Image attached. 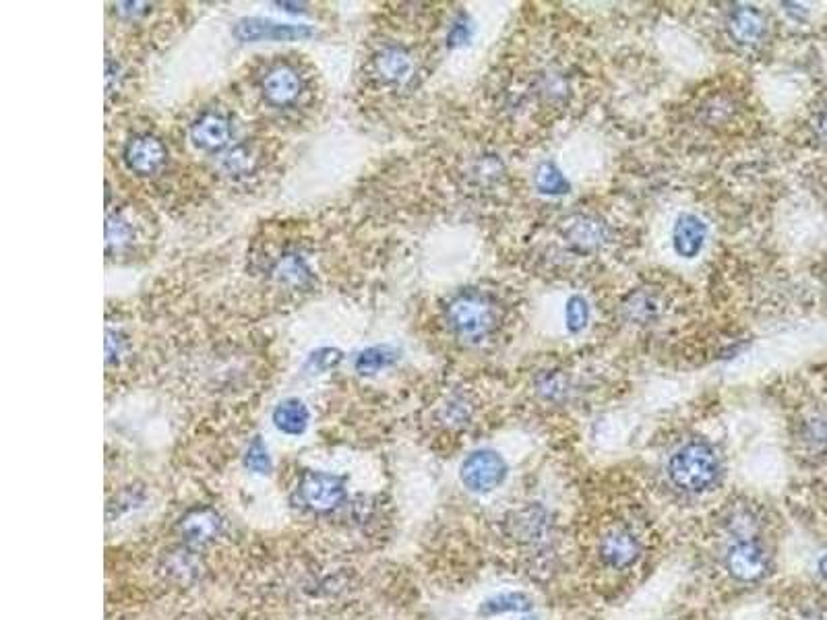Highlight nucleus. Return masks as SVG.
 I'll return each mask as SVG.
<instances>
[{"mask_svg": "<svg viewBox=\"0 0 827 620\" xmlns=\"http://www.w3.org/2000/svg\"><path fill=\"white\" fill-rule=\"evenodd\" d=\"M445 323L449 331L466 341V344H480L493 335L503 319L499 300L484 290L468 288L453 294L445 308Z\"/></svg>", "mask_w": 827, "mask_h": 620, "instance_id": "nucleus-1", "label": "nucleus"}, {"mask_svg": "<svg viewBox=\"0 0 827 620\" xmlns=\"http://www.w3.org/2000/svg\"><path fill=\"white\" fill-rule=\"evenodd\" d=\"M668 476L685 492H706L720 476V459L708 443L691 441L670 457Z\"/></svg>", "mask_w": 827, "mask_h": 620, "instance_id": "nucleus-2", "label": "nucleus"}, {"mask_svg": "<svg viewBox=\"0 0 827 620\" xmlns=\"http://www.w3.org/2000/svg\"><path fill=\"white\" fill-rule=\"evenodd\" d=\"M298 499L300 503L317 513H329L340 509L348 501V482L344 476L309 470L304 472L298 482Z\"/></svg>", "mask_w": 827, "mask_h": 620, "instance_id": "nucleus-3", "label": "nucleus"}, {"mask_svg": "<svg viewBox=\"0 0 827 620\" xmlns=\"http://www.w3.org/2000/svg\"><path fill=\"white\" fill-rule=\"evenodd\" d=\"M459 478L470 492H493L507 478V463L497 451L480 449L464 459L462 468H459Z\"/></svg>", "mask_w": 827, "mask_h": 620, "instance_id": "nucleus-4", "label": "nucleus"}, {"mask_svg": "<svg viewBox=\"0 0 827 620\" xmlns=\"http://www.w3.org/2000/svg\"><path fill=\"white\" fill-rule=\"evenodd\" d=\"M263 100L273 108L296 106L304 93V77L290 62H275L259 79Z\"/></svg>", "mask_w": 827, "mask_h": 620, "instance_id": "nucleus-5", "label": "nucleus"}, {"mask_svg": "<svg viewBox=\"0 0 827 620\" xmlns=\"http://www.w3.org/2000/svg\"><path fill=\"white\" fill-rule=\"evenodd\" d=\"M234 36L240 42H296L313 38L315 27L306 23H280L261 17H247L234 25Z\"/></svg>", "mask_w": 827, "mask_h": 620, "instance_id": "nucleus-6", "label": "nucleus"}, {"mask_svg": "<svg viewBox=\"0 0 827 620\" xmlns=\"http://www.w3.org/2000/svg\"><path fill=\"white\" fill-rule=\"evenodd\" d=\"M371 71L381 85L400 89L412 83L416 75V60L408 48L387 44L373 56Z\"/></svg>", "mask_w": 827, "mask_h": 620, "instance_id": "nucleus-7", "label": "nucleus"}, {"mask_svg": "<svg viewBox=\"0 0 827 620\" xmlns=\"http://www.w3.org/2000/svg\"><path fill=\"white\" fill-rule=\"evenodd\" d=\"M122 160L133 174L149 178L164 170L168 162V149L156 135L139 133L127 141L125 149H122Z\"/></svg>", "mask_w": 827, "mask_h": 620, "instance_id": "nucleus-8", "label": "nucleus"}, {"mask_svg": "<svg viewBox=\"0 0 827 620\" xmlns=\"http://www.w3.org/2000/svg\"><path fill=\"white\" fill-rule=\"evenodd\" d=\"M726 569L739 581H759L770 571V554L757 540H739L726 554Z\"/></svg>", "mask_w": 827, "mask_h": 620, "instance_id": "nucleus-9", "label": "nucleus"}, {"mask_svg": "<svg viewBox=\"0 0 827 620\" xmlns=\"http://www.w3.org/2000/svg\"><path fill=\"white\" fill-rule=\"evenodd\" d=\"M234 127L228 114L220 110H205L191 124V141L199 151L218 153L232 143Z\"/></svg>", "mask_w": 827, "mask_h": 620, "instance_id": "nucleus-10", "label": "nucleus"}, {"mask_svg": "<svg viewBox=\"0 0 827 620\" xmlns=\"http://www.w3.org/2000/svg\"><path fill=\"white\" fill-rule=\"evenodd\" d=\"M548 527H550L548 511L538 503H530L519 509H513L505 517L507 536L519 544H534L542 540L548 532Z\"/></svg>", "mask_w": 827, "mask_h": 620, "instance_id": "nucleus-11", "label": "nucleus"}, {"mask_svg": "<svg viewBox=\"0 0 827 620\" xmlns=\"http://www.w3.org/2000/svg\"><path fill=\"white\" fill-rule=\"evenodd\" d=\"M639 554H641V544L635 538V534L627 530V527H612V530L606 532L600 542L602 561L617 571L633 567L639 561Z\"/></svg>", "mask_w": 827, "mask_h": 620, "instance_id": "nucleus-12", "label": "nucleus"}, {"mask_svg": "<svg viewBox=\"0 0 827 620\" xmlns=\"http://www.w3.org/2000/svg\"><path fill=\"white\" fill-rule=\"evenodd\" d=\"M224 530V519L218 511L209 507H197L189 511L178 523V532L191 546H205L216 540Z\"/></svg>", "mask_w": 827, "mask_h": 620, "instance_id": "nucleus-13", "label": "nucleus"}, {"mask_svg": "<svg viewBox=\"0 0 827 620\" xmlns=\"http://www.w3.org/2000/svg\"><path fill=\"white\" fill-rule=\"evenodd\" d=\"M708 238V226L693 213L679 215L672 228V248L681 259H695Z\"/></svg>", "mask_w": 827, "mask_h": 620, "instance_id": "nucleus-14", "label": "nucleus"}, {"mask_svg": "<svg viewBox=\"0 0 827 620\" xmlns=\"http://www.w3.org/2000/svg\"><path fill=\"white\" fill-rule=\"evenodd\" d=\"M768 31V23L755 7H737L728 15V34L741 46L759 44Z\"/></svg>", "mask_w": 827, "mask_h": 620, "instance_id": "nucleus-15", "label": "nucleus"}, {"mask_svg": "<svg viewBox=\"0 0 827 620\" xmlns=\"http://www.w3.org/2000/svg\"><path fill=\"white\" fill-rule=\"evenodd\" d=\"M273 426L286 437H302L311 424V410L298 397H288L275 406L271 414Z\"/></svg>", "mask_w": 827, "mask_h": 620, "instance_id": "nucleus-16", "label": "nucleus"}, {"mask_svg": "<svg viewBox=\"0 0 827 620\" xmlns=\"http://www.w3.org/2000/svg\"><path fill=\"white\" fill-rule=\"evenodd\" d=\"M271 275L278 284L288 288H306L313 282V271L306 263V259L298 253H284L278 261L273 263Z\"/></svg>", "mask_w": 827, "mask_h": 620, "instance_id": "nucleus-17", "label": "nucleus"}, {"mask_svg": "<svg viewBox=\"0 0 827 620\" xmlns=\"http://www.w3.org/2000/svg\"><path fill=\"white\" fill-rule=\"evenodd\" d=\"M135 226L133 220L122 211H114L108 215L106 222V242H108V253L116 255L127 251V248L135 242Z\"/></svg>", "mask_w": 827, "mask_h": 620, "instance_id": "nucleus-18", "label": "nucleus"}, {"mask_svg": "<svg viewBox=\"0 0 827 620\" xmlns=\"http://www.w3.org/2000/svg\"><path fill=\"white\" fill-rule=\"evenodd\" d=\"M400 358V352L391 346H373V348H366L362 350L356 360H354V368L358 375L362 377H373L377 372L393 366Z\"/></svg>", "mask_w": 827, "mask_h": 620, "instance_id": "nucleus-19", "label": "nucleus"}, {"mask_svg": "<svg viewBox=\"0 0 827 620\" xmlns=\"http://www.w3.org/2000/svg\"><path fill=\"white\" fill-rule=\"evenodd\" d=\"M604 238V228L600 226V222L590 220V217H579L577 222H573L567 228V240L577 246L579 251H590V248H596Z\"/></svg>", "mask_w": 827, "mask_h": 620, "instance_id": "nucleus-20", "label": "nucleus"}, {"mask_svg": "<svg viewBox=\"0 0 827 620\" xmlns=\"http://www.w3.org/2000/svg\"><path fill=\"white\" fill-rule=\"evenodd\" d=\"M532 610V600L526 594H517V592H505L499 596L488 598L486 602H482L478 614L480 616H499L505 612H528Z\"/></svg>", "mask_w": 827, "mask_h": 620, "instance_id": "nucleus-21", "label": "nucleus"}, {"mask_svg": "<svg viewBox=\"0 0 827 620\" xmlns=\"http://www.w3.org/2000/svg\"><path fill=\"white\" fill-rule=\"evenodd\" d=\"M534 184H536V189L542 195L559 197V195L569 193V180L565 178V174L553 162H544L536 168Z\"/></svg>", "mask_w": 827, "mask_h": 620, "instance_id": "nucleus-22", "label": "nucleus"}, {"mask_svg": "<svg viewBox=\"0 0 827 620\" xmlns=\"http://www.w3.org/2000/svg\"><path fill=\"white\" fill-rule=\"evenodd\" d=\"M242 465L255 476H269L273 472V457L267 443L261 437H255L249 447L244 449Z\"/></svg>", "mask_w": 827, "mask_h": 620, "instance_id": "nucleus-23", "label": "nucleus"}, {"mask_svg": "<svg viewBox=\"0 0 827 620\" xmlns=\"http://www.w3.org/2000/svg\"><path fill=\"white\" fill-rule=\"evenodd\" d=\"M255 164H257V151L251 145H236L222 158V168L230 176L249 174L255 168Z\"/></svg>", "mask_w": 827, "mask_h": 620, "instance_id": "nucleus-24", "label": "nucleus"}, {"mask_svg": "<svg viewBox=\"0 0 827 620\" xmlns=\"http://www.w3.org/2000/svg\"><path fill=\"white\" fill-rule=\"evenodd\" d=\"M726 523H728V530L739 540H755L757 517L751 509H747V507L734 509V511L730 509V515H728Z\"/></svg>", "mask_w": 827, "mask_h": 620, "instance_id": "nucleus-25", "label": "nucleus"}, {"mask_svg": "<svg viewBox=\"0 0 827 620\" xmlns=\"http://www.w3.org/2000/svg\"><path fill=\"white\" fill-rule=\"evenodd\" d=\"M588 321H590V306H588V302L581 298V296H571L569 300H567V308H565V323H567V329L571 331V333H579V331H584V327L588 325Z\"/></svg>", "mask_w": 827, "mask_h": 620, "instance_id": "nucleus-26", "label": "nucleus"}, {"mask_svg": "<svg viewBox=\"0 0 827 620\" xmlns=\"http://www.w3.org/2000/svg\"><path fill=\"white\" fill-rule=\"evenodd\" d=\"M199 571V563L193 558V552H174L168 558V573L180 581L195 577Z\"/></svg>", "mask_w": 827, "mask_h": 620, "instance_id": "nucleus-27", "label": "nucleus"}, {"mask_svg": "<svg viewBox=\"0 0 827 620\" xmlns=\"http://www.w3.org/2000/svg\"><path fill=\"white\" fill-rule=\"evenodd\" d=\"M805 443L815 451H827V418L815 416L805 424Z\"/></svg>", "mask_w": 827, "mask_h": 620, "instance_id": "nucleus-28", "label": "nucleus"}, {"mask_svg": "<svg viewBox=\"0 0 827 620\" xmlns=\"http://www.w3.org/2000/svg\"><path fill=\"white\" fill-rule=\"evenodd\" d=\"M342 360V354L338 352V350H331V348H323V350H317L311 358H309V362H306V370H315V372H325V370H329V368H333L335 364H338Z\"/></svg>", "mask_w": 827, "mask_h": 620, "instance_id": "nucleus-29", "label": "nucleus"}, {"mask_svg": "<svg viewBox=\"0 0 827 620\" xmlns=\"http://www.w3.org/2000/svg\"><path fill=\"white\" fill-rule=\"evenodd\" d=\"M470 38H472V25L468 23L466 17H459V19L451 25V29H449V38H447L449 46H451V48L464 46Z\"/></svg>", "mask_w": 827, "mask_h": 620, "instance_id": "nucleus-30", "label": "nucleus"}, {"mask_svg": "<svg viewBox=\"0 0 827 620\" xmlns=\"http://www.w3.org/2000/svg\"><path fill=\"white\" fill-rule=\"evenodd\" d=\"M819 133H821V137L827 141V112L821 116V120H819Z\"/></svg>", "mask_w": 827, "mask_h": 620, "instance_id": "nucleus-31", "label": "nucleus"}, {"mask_svg": "<svg viewBox=\"0 0 827 620\" xmlns=\"http://www.w3.org/2000/svg\"><path fill=\"white\" fill-rule=\"evenodd\" d=\"M819 571H821V577L827 581V554L819 561Z\"/></svg>", "mask_w": 827, "mask_h": 620, "instance_id": "nucleus-32", "label": "nucleus"}]
</instances>
